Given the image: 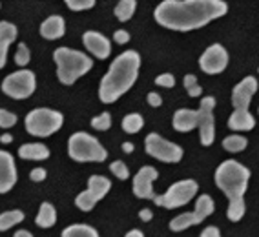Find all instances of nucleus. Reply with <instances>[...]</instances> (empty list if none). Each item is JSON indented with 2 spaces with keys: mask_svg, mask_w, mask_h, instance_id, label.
I'll return each instance as SVG.
<instances>
[{
  "mask_svg": "<svg viewBox=\"0 0 259 237\" xmlns=\"http://www.w3.org/2000/svg\"><path fill=\"white\" fill-rule=\"evenodd\" d=\"M228 11L223 0H164L155 8L153 17L162 28L174 31H192L206 26Z\"/></svg>",
  "mask_w": 259,
  "mask_h": 237,
  "instance_id": "f257e3e1",
  "label": "nucleus"
},
{
  "mask_svg": "<svg viewBox=\"0 0 259 237\" xmlns=\"http://www.w3.org/2000/svg\"><path fill=\"white\" fill-rule=\"evenodd\" d=\"M139 68L141 55L134 50L122 52L119 57H115L99 86V97L102 103L111 104L122 97L139 77Z\"/></svg>",
  "mask_w": 259,
  "mask_h": 237,
  "instance_id": "f03ea898",
  "label": "nucleus"
},
{
  "mask_svg": "<svg viewBox=\"0 0 259 237\" xmlns=\"http://www.w3.org/2000/svg\"><path fill=\"white\" fill-rule=\"evenodd\" d=\"M250 181V170L241 163L228 159L215 170V184L228 197V201H241Z\"/></svg>",
  "mask_w": 259,
  "mask_h": 237,
  "instance_id": "7ed1b4c3",
  "label": "nucleus"
},
{
  "mask_svg": "<svg viewBox=\"0 0 259 237\" xmlns=\"http://www.w3.org/2000/svg\"><path fill=\"white\" fill-rule=\"evenodd\" d=\"M53 61L57 64V77L66 86H71L75 80L93 68V61L86 53L70 48H57L53 53Z\"/></svg>",
  "mask_w": 259,
  "mask_h": 237,
  "instance_id": "20e7f679",
  "label": "nucleus"
},
{
  "mask_svg": "<svg viewBox=\"0 0 259 237\" xmlns=\"http://www.w3.org/2000/svg\"><path fill=\"white\" fill-rule=\"evenodd\" d=\"M68 154L77 163H104L108 157L106 148L86 131L71 135L68 140Z\"/></svg>",
  "mask_w": 259,
  "mask_h": 237,
  "instance_id": "39448f33",
  "label": "nucleus"
},
{
  "mask_svg": "<svg viewBox=\"0 0 259 237\" xmlns=\"http://www.w3.org/2000/svg\"><path fill=\"white\" fill-rule=\"evenodd\" d=\"M64 124V115L50 108H35L26 115L24 126L33 137H50L59 131Z\"/></svg>",
  "mask_w": 259,
  "mask_h": 237,
  "instance_id": "423d86ee",
  "label": "nucleus"
},
{
  "mask_svg": "<svg viewBox=\"0 0 259 237\" xmlns=\"http://www.w3.org/2000/svg\"><path fill=\"white\" fill-rule=\"evenodd\" d=\"M197 192H199V184L194 179H185V181L174 182L162 196H155L153 203L168 210L181 208V206L188 205L190 201L197 196Z\"/></svg>",
  "mask_w": 259,
  "mask_h": 237,
  "instance_id": "0eeeda50",
  "label": "nucleus"
},
{
  "mask_svg": "<svg viewBox=\"0 0 259 237\" xmlns=\"http://www.w3.org/2000/svg\"><path fill=\"white\" fill-rule=\"evenodd\" d=\"M35 88H37V79H35V73L29 70L15 71V73L8 75V77L2 80V91H4L8 97L17 99V101L31 97Z\"/></svg>",
  "mask_w": 259,
  "mask_h": 237,
  "instance_id": "6e6552de",
  "label": "nucleus"
},
{
  "mask_svg": "<svg viewBox=\"0 0 259 237\" xmlns=\"http://www.w3.org/2000/svg\"><path fill=\"white\" fill-rule=\"evenodd\" d=\"M213 208H215L213 199L208 196V194H203V196H199L197 201H195L194 212H186V214H181V215H177V217L171 219L170 230L171 232H183V230L194 226V224H201L204 219L212 214Z\"/></svg>",
  "mask_w": 259,
  "mask_h": 237,
  "instance_id": "1a4fd4ad",
  "label": "nucleus"
},
{
  "mask_svg": "<svg viewBox=\"0 0 259 237\" xmlns=\"http://www.w3.org/2000/svg\"><path fill=\"white\" fill-rule=\"evenodd\" d=\"M144 150L150 157L157 159L161 163L176 164L183 159V148L171 140L162 139L157 133H148L144 139Z\"/></svg>",
  "mask_w": 259,
  "mask_h": 237,
  "instance_id": "9d476101",
  "label": "nucleus"
},
{
  "mask_svg": "<svg viewBox=\"0 0 259 237\" xmlns=\"http://www.w3.org/2000/svg\"><path fill=\"white\" fill-rule=\"evenodd\" d=\"M213 108H215V97L201 99L199 110H197V130H199V140L203 146H210L215 139V121H213Z\"/></svg>",
  "mask_w": 259,
  "mask_h": 237,
  "instance_id": "9b49d317",
  "label": "nucleus"
},
{
  "mask_svg": "<svg viewBox=\"0 0 259 237\" xmlns=\"http://www.w3.org/2000/svg\"><path fill=\"white\" fill-rule=\"evenodd\" d=\"M199 66L204 73L218 75L223 73L228 66V53L221 44H212L204 50V53L199 59Z\"/></svg>",
  "mask_w": 259,
  "mask_h": 237,
  "instance_id": "f8f14e48",
  "label": "nucleus"
},
{
  "mask_svg": "<svg viewBox=\"0 0 259 237\" xmlns=\"http://www.w3.org/2000/svg\"><path fill=\"white\" fill-rule=\"evenodd\" d=\"M159 177V172L153 166H143L134 177V194L139 199H155L153 181Z\"/></svg>",
  "mask_w": 259,
  "mask_h": 237,
  "instance_id": "ddd939ff",
  "label": "nucleus"
},
{
  "mask_svg": "<svg viewBox=\"0 0 259 237\" xmlns=\"http://www.w3.org/2000/svg\"><path fill=\"white\" fill-rule=\"evenodd\" d=\"M255 91H257V80H255V77H245L232 91V104H234V108L246 112Z\"/></svg>",
  "mask_w": 259,
  "mask_h": 237,
  "instance_id": "4468645a",
  "label": "nucleus"
},
{
  "mask_svg": "<svg viewBox=\"0 0 259 237\" xmlns=\"http://www.w3.org/2000/svg\"><path fill=\"white\" fill-rule=\"evenodd\" d=\"M17 184V166L10 152L0 150V194L8 192Z\"/></svg>",
  "mask_w": 259,
  "mask_h": 237,
  "instance_id": "2eb2a0df",
  "label": "nucleus"
},
{
  "mask_svg": "<svg viewBox=\"0 0 259 237\" xmlns=\"http://www.w3.org/2000/svg\"><path fill=\"white\" fill-rule=\"evenodd\" d=\"M82 42H84V48H86L90 53H93V57H97L99 61H104V59L110 57L111 42H110V38H106L102 33L86 31L82 35Z\"/></svg>",
  "mask_w": 259,
  "mask_h": 237,
  "instance_id": "dca6fc26",
  "label": "nucleus"
},
{
  "mask_svg": "<svg viewBox=\"0 0 259 237\" xmlns=\"http://www.w3.org/2000/svg\"><path fill=\"white\" fill-rule=\"evenodd\" d=\"M17 35H19V29H17L15 24L8 22V20L0 22V70L8 62V50H10V46L15 42Z\"/></svg>",
  "mask_w": 259,
  "mask_h": 237,
  "instance_id": "f3484780",
  "label": "nucleus"
},
{
  "mask_svg": "<svg viewBox=\"0 0 259 237\" xmlns=\"http://www.w3.org/2000/svg\"><path fill=\"white\" fill-rule=\"evenodd\" d=\"M66 33V22L60 15H51L40 24V35L46 40H57L62 38Z\"/></svg>",
  "mask_w": 259,
  "mask_h": 237,
  "instance_id": "a211bd4d",
  "label": "nucleus"
},
{
  "mask_svg": "<svg viewBox=\"0 0 259 237\" xmlns=\"http://www.w3.org/2000/svg\"><path fill=\"white\" fill-rule=\"evenodd\" d=\"M197 110H190V108H181L177 110L176 115H174V128L181 133H186V131H192L194 128H197Z\"/></svg>",
  "mask_w": 259,
  "mask_h": 237,
  "instance_id": "6ab92c4d",
  "label": "nucleus"
},
{
  "mask_svg": "<svg viewBox=\"0 0 259 237\" xmlns=\"http://www.w3.org/2000/svg\"><path fill=\"white\" fill-rule=\"evenodd\" d=\"M255 126V119L254 115L248 112V110H234V113L228 119V128L236 131H250L254 130Z\"/></svg>",
  "mask_w": 259,
  "mask_h": 237,
  "instance_id": "aec40b11",
  "label": "nucleus"
},
{
  "mask_svg": "<svg viewBox=\"0 0 259 237\" xmlns=\"http://www.w3.org/2000/svg\"><path fill=\"white\" fill-rule=\"evenodd\" d=\"M19 157L28 159V161H44L50 157V150L42 143H29L19 148Z\"/></svg>",
  "mask_w": 259,
  "mask_h": 237,
  "instance_id": "412c9836",
  "label": "nucleus"
},
{
  "mask_svg": "<svg viewBox=\"0 0 259 237\" xmlns=\"http://www.w3.org/2000/svg\"><path fill=\"white\" fill-rule=\"evenodd\" d=\"M110 188H111L110 179H108V177H104V175H92L88 179V192L97 201L104 199V197H106V194L110 192Z\"/></svg>",
  "mask_w": 259,
  "mask_h": 237,
  "instance_id": "4be33fe9",
  "label": "nucleus"
},
{
  "mask_svg": "<svg viewBox=\"0 0 259 237\" xmlns=\"http://www.w3.org/2000/svg\"><path fill=\"white\" fill-rule=\"evenodd\" d=\"M35 223L40 228H51L57 223V210L51 203H42L38 208V214L35 217Z\"/></svg>",
  "mask_w": 259,
  "mask_h": 237,
  "instance_id": "5701e85b",
  "label": "nucleus"
},
{
  "mask_svg": "<svg viewBox=\"0 0 259 237\" xmlns=\"http://www.w3.org/2000/svg\"><path fill=\"white\" fill-rule=\"evenodd\" d=\"M24 221V212L22 210H10L0 214V232H6L10 228L17 226Z\"/></svg>",
  "mask_w": 259,
  "mask_h": 237,
  "instance_id": "b1692460",
  "label": "nucleus"
},
{
  "mask_svg": "<svg viewBox=\"0 0 259 237\" xmlns=\"http://www.w3.org/2000/svg\"><path fill=\"white\" fill-rule=\"evenodd\" d=\"M60 237H99V232L90 224H71V226L64 228Z\"/></svg>",
  "mask_w": 259,
  "mask_h": 237,
  "instance_id": "393cba45",
  "label": "nucleus"
},
{
  "mask_svg": "<svg viewBox=\"0 0 259 237\" xmlns=\"http://www.w3.org/2000/svg\"><path fill=\"white\" fill-rule=\"evenodd\" d=\"M135 8H137V2L135 0H120L119 4L115 6V17L120 22H126L134 17Z\"/></svg>",
  "mask_w": 259,
  "mask_h": 237,
  "instance_id": "a878e982",
  "label": "nucleus"
},
{
  "mask_svg": "<svg viewBox=\"0 0 259 237\" xmlns=\"http://www.w3.org/2000/svg\"><path fill=\"white\" fill-rule=\"evenodd\" d=\"M246 146H248V140L243 135H230V137H225V140H223V148L230 152V154L243 152Z\"/></svg>",
  "mask_w": 259,
  "mask_h": 237,
  "instance_id": "bb28decb",
  "label": "nucleus"
},
{
  "mask_svg": "<svg viewBox=\"0 0 259 237\" xmlns=\"http://www.w3.org/2000/svg\"><path fill=\"white\" fill-rule=\"evenodd\" d=\"M144 126V119L139 115V113H130L122 119V130L126 133H137V131L143 130Z\"/></svg>",
  "mask_w": 259,
  "mask_h": 237,
  "instance_id": "cd10ccee",
  "label": "nucleus"
},
{
  "mask_svg": "<svg viewBox=\"0 0 259 237\" xmlns=\"http://www.w3.org/2000/svg\"><path fill=\"white\" fill-rule=\"evenodd\" d=\"M245 212H246L245 199H241V201H232V203H228L227 217L230 219L232 223H237V221H241V219H243Z\"/></svg>",
  "mask_w": 259,
  "mask_h": 237,
  "instance_id": "c85d7f7f",
  "label": "nucleus"
},
{
  "mask_svg": "<svg viewBox=\"0 0 259 237\" xmlns=\"http://www.w3.org/2000/svg\"><path fill=\"white\" fill-rule=\"evenodd\" d=\"M97 203L99 201L95 199L88 190L80 192L79 196L75 197V205H77V208L79 210H82V212H90V210H93V206L97 205Z\"/></svg>",
  "mask_w": 259,
  "mask_h": 237,
  "instance_id": "c756f323",
  "label": "nucleus"
},
{
  "mask_svg": "<svg viewBox=\"0 0 259 237\" xmlns=\"http://www.w3.org/2000/svg\"><path fill=\"white\" fill-rule=\"evenodd\" d=\"M183 84H185V89L186 93H188L190 97H201V93H203V88H201V84L197 82V77L195 75H185V80H183Z\"/></svg>",
  "mask_w": 259,
  "mask_h": 237,
  "instance_id": "7c9ffc66",
  "label": "nucleus"
},
{
  "mask_svg": "<svg viewBox=\"0 0 259 237\" xmlns=\"http://www.w3.org/2000/svg\"><path fill=\"white\" fill-rule=\"evenodd\" d=\"M29 61H31V53H29L28 46L24 42H20L19 48H17V53H15V62H17V66L24 68V66L29 64Z\"/></svg>",
  "mask_w": 259,
  "mask_h": 237,
  "instance_id": "2f4dec72",
  "label": "nucleus"
},
{
  "mask_svg": "<svg viewBox=\"0 0 259 237\" xmlns=\"http://www.w3.org/2000/svg\"><path fill=\"white\" fill-rule=\"evenodd\" d=\"M110 126H111V115L108 112L101 113V115L92 119V128H95V130H99V131H106Z\"/></svg>",
  "mask_w": 259,
  "mask_h": 237,
  "instance_id": "473e14b6",
  "label": "nucleus"
},
{
  "mask_svg": "<svg viewBox=\"0 0 259 237\" xmlns=\"http://www.w3.org/2000/svg\"><path fill=\"white\" fill-rule=\"evenodd\" d=\"M110 172L113 173V175H115L119 181H126V179L130 177L128 166H126L122 161H113V163L110 164Z\"/></svg>",
  "mask_w": 259,
  "mask_h": 237,
  "instance_id": "72a5a7b5",
  "label": "nucleus"
},
{
  "mask_svg": "<svg viewBox=\"0 0 259 237\" xmlns=\"http://www.w3.org/2000/svg\"><path fill=\"white\" fill-rule=\"evenodd\" d=\"M66 6L71 11H86L95 6V0H66Z\"/></svg>",
  "mask_w": 259,
  "mask_h": 237,
  "instance_id": "f704fd0d",
  "label": "nucleus"
},
{
  "mask_svg": "<svg viewBox=\"0 0 259 237\" xmlns=\"http://www.w3.org/2000/svg\"><path fill=\"white\" fill-rule=\"evenodd\" d=\"M15 124H17V115L4 110V108H0V128L8 130V128H13Z\"/></svg>",
  "mask_w": 259,
  "mask_h": 237,
  "instance_id": "c9c22d12",
  "label": "nucleus"
},
{
  "mask_svg": "<svg viewBox=\"0 0 259 237\" xmlns=\"http://www.w3.org/2000/svg\"><path fill=\"white\" fill-rule=\"evenodd\" d=\"M155 84L162 86V88H174V86H176V77L171 73H162L155 79Z\"/></svg>",
  "mask_w": 259,
  "mask_h": 237,
  "instance_id": "e433bc0d",
  "label": "nucleus"
},
{
  "mask_svg": "<svg viewBox=\"0 0 259 237\" xmlns=\"http://www.w3.org/2000/svg\"><path fill=\"white\" fill-rule=\"evenodd\" d=\"M29 179L35 182L44 181V179H46V170H44V168H33L31 173H29Z\"/></svg>",
  "mask_w": 259,
  "mask_h": 237,
  "instance_id": "4c0bfd02",
  "label": "nucleus"
},
{
  "mask_svg": "<svg viewBox=\"0 0 259 237\" xmlns=\"http://www.w3.org/2000/svg\"><path fill=\"white\" fill-rule=\"evenodd\" d=\"M113 40H115L117 44H126V42L130 40V33L126 31V29H117V31L113 33Z\"/></svg>",
  "mask_w": 259,
  "mask_h": 237,
  "instance_id": "58836bf2",
  "label": "nucleus"
},
{
  "mask_svg": "<svg viewBox=\"0 0 259 237\" xmlns=\"http://www.w3.org/2000/svg\"><path fill=\"white\" fill-rule=\"evenodd\" d=\"M148 104L152 108H159L162 104V99H161V95H159V93H155V91H150L148 93Z\"/></svg>",
  "mask_w": 259,
  "mask_h": 237,
  "instance_id": "ea45409f",
  "label": "nucleus"
},
{
  "mask_svg": "<svg viewBox=\"0 0 259 237\" xmlns=\"http://www.w3.org/2000/svg\"><path fill=\"white\" fill-rule=\"evenodd\" d=\"M201 237H221V232H219L218 226H206L201 232Z\"/></svg>",
  "mask_w": 259,
  "mask_h": 237,
  "instance_id": "a19ab883",
  "label": "nucleus"
},
{
  "mask_svg": "<svg viewBox=\"0 0 259 237\" xmlns=\"http://www.w3.org/2000/svg\"><path fill=\"white\" fill-rule=\"evenodd\" d=\"M139 217L143 219L144 223H150L152 221V217H153V214H152V210H148V208H144V210H141L139 212Z\"/></svg>",
  "mask_w": 259,
  "mask_h": 237,
  "instance_id": "79ce46f5",
  "label": "nucleus"
},
{
  "mask_svg": "<svg viewBox=\"0 0 259 237\" xmlns=\"http://www.w3.org/2000/svg\"><path fill=\"white\" fill-rule=\"evenodd\" d=\"M124 237H144V233L141 232V230H130Z\"/></svg>",
  "mask_w": 259,
  "mask_h": 237,
  "instance_id": "37998d69",
  "label": "nucleus"
},
{
  "mask_svg": "<svg viewBox=\"0 0 259 237\" xmlns=\"http://www.w3.org/2000/svg\"><path fill=\"white\" fill-rule=\"evenodd\" d=\"M0 143H4V145H10V143H13V137H11L10 133H4L2 137H0Z\"/></svg>",
  "mask_w": 259,
  "mask_h": 237,
  "instance_id": "c03bdc74",
  "label": "nucleus"
},
{
  "mask_svg": "<svg viewBox=\"0 0 259 237\" xmlns=\"http://www.w3.org/2000/svg\"><path fill=\"white\" fill-rule=\"evenodd\" d=\"M13 237H33V233L28 232V230H19V232H15Z\"/></svg>",
  "mask_w": 259,
  "mask_h": 237,
  "instance_id": "a18cd8bd",
  "label": "nucleus"
},
{
  "mask_svg": "<svg viewBox=\"0 0 259 237\" xmlns=\"http://www.w3.org/2000/svg\"><path fill=\"white\" fill-rule=\"evenodd\" d=\"M122 152H124V154H132V152H134V145H132V143H124V145H122Z\"/></svg>",
  "mask_w": 259,
  "mask_h": 237,
  "instance_id": "49530a36",
  "label": "nucleus"
},
{
  "mask_svg": "<svg viewBox=\"0 0 259 237\" xmlns=\"http://www.w3.org/2000/svg\"><path fill=\"white\" fill-rule=\"evenodd\" d=\"M257 112H259V108H257Z\"/></svg>",
  "mask_w": 259,
  "mask_h": 237,
  "instance_id": "de8ad7c7",
  "label": "nucleus"
}]
</instances>
